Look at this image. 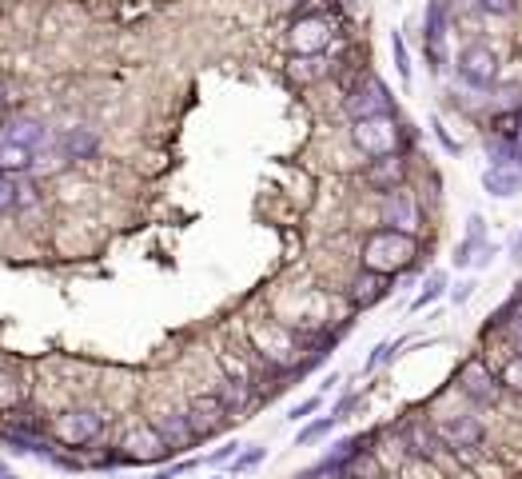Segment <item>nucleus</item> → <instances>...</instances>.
Listing matches in <instances>:
<instances>
[{
    "mask_svg": "<svg viewBox=\"0 0 522 479\" xmlns=\"http://www.w3.org/2000/svg\"><path fill=\"white\" fill-rule=\"evenodd\" d=\"M483 248H487V220H483L479 212H471V216H467V236H463V244H459L455 256H451L455 268H471Z\"/></svg>",
    "mask_w": 522,
    "mask_h": 479,
    "instance_id": "15",
    "label": "nucleus"
},
{
    "mask_svg": "<svg viewBox=\"0 0 522 479\" xmlns=\"http://www.w3.org/2000/svg\"><path fill=\"white\" fill-rule=\"evenodd\" d=\"M0 479H20V476H16V472H12L8 464H0Z\"/></svg>",
    "mask_w": 522,
    "mask_h": 479,
    "instance_id": "41",
    "label": "nucleus"
},
{
    "mask_svg": "<svg viewBox=\"0 0 522 479\" xmlns=\"http://www.w3.org/2000/svg\"><path fill=\"white\" fill-rule=\"evenodd\" d=\"M100 428H104V420H100V412H92V408H72V412H60V416L52 420V436H56L64 448H72V452H84V448L100 436Z\"/></svg>",
    "mask_w": 522,
    "mask_h": 479,
    "instance_id": "6",
    "label": "nucleus"
},
{
    "mask_svg": "<svg viewBox=\"0 0 522 479\" xmlns=\"http://www.w3.org/2000/svg\"><path fill=\"white\" fill-rule=\"evenodd\" d=\"M359 260H363V268H367V272H379V276H399V272H407V268L419 260V240H415V232L375 228V232H367Z\"/></svg>",
    "mask_w": 522,
    "mask_h": 479,
    "instance_id": "1",
    "label": "nucleus"
},
{
    "mask_svg": "<svg viewBox=\"0 0 522 479\" xmlns=\"http://www.w3.org/2000/svg\"><path fill=\"white\" fill-rule=\"evenodd\" d=\"M240 448H244V444H236V440H228V444H224L220 452H212V456H208L204 464H216V468H220V464H232V460L240 456Z\"/></svg>",
    "mask_w": 522,
    "mask_h": 479,
    "instance_id": "36",
    "label": "nucleus"
},
{
    "mask_svg": "<svg viewBox=\"0 0 522 479\" xmlns=\"http://www.w3.org/2000/svg\"><path fill=\"white\" fill-rule=\"evenodd\" d=\"M475 4H479V12H487V16H511L519 0H475Z\"/></svg>",
    "mask_w": 522,
    "mask_h": 479,
    "instance_id": "34",
    "label": "nucleus"
},
{
    "mask_svg": "<svg viewBox=\"0 0 522 479\" xmlns=\"http://www.w3.org/2000/svg\"><path fill=\"white\" fill-rule=\"evenodd\" d=\"M287 72H291V80L311 84V80H323V76L331 72V64H327V56H295V60L287 64Z\"/></svg>",
    "mask_w": 522,
    "mask_h": 479,
    "instance_id": "21",
    "label": "nucleus"
},
{
    "mask_svg": "<svg viewBox=\"0 0 522 479\" xmlns=\"http://www.w3.org/2000/svg\"><path fill=\"white\" fill-rule=\"evenodd\" d=\"M391 296V276H379V272H359L355 280H351V288H347V300H351V308H375L379 300H387Z\"/></svg>",
    "mask_w": 522,
    "mask_h": 479,
    "instance_id": "14",
    "label": "nucleus"
},
{
    "mask_svg": "<svg viewBox=\"0 0 522 479\" xmlns=\"http://www.w3.org/2000/svg\"><path fill=\"white\" fill-rule=\"evenodd\" d=\"M443 292H447V272H431V276H427V284H423V292L411 300V308H415V312H423V308H427V304H435Z\"/></svg>",
    "mask_w": 522,
    "mask_h": 479,
    "instance_id": "24",
    "label": "nucleus"
},
{
    "mask_svg": "<svg viewBox=\"0 0 522 479\" xmlns=\"http://www.w3.org/2000/svg\"><path fill=\"white\" fill-rule=\"evenodd\" d=\"M343 112H347L351 120H367V116H395V96H391V88H387L379 76H367V80H359V84L347 92Z\"/></svg>",
    "mask_w": 522,
    "mask_h": 479,
    "instance_id": "4",
    "label": "nucleus"
},
{
    "mask_svg": "<svg viewBox=\"0 0 522 479\" xmlns=\"http://www.w3.org/2000/svg\"><path fill=\"white\" fill-rule=\"evenodd\" d=\"M503 384H507L511 392H519L522 396V356H515V360L503 368Z\"/></svg>",
    "mask_w": 522,
    "mask_h": 479,
    "instance_id": "35",
    "label": "nucleus"
},
{
    "mask_svg": "<svg viewBox=\"0 0 522 479\" xmlns=\"http://www.w3.org/2000/svg\"><path fill=\"white\" fill-rule=\"evenodd\" d=\"M220 400L228 404V412H244L252 400V384L248 380H224L220 384Z\"/></svg>",
    "mask_w": 522,
    "mask_h": 479,
    "instance_id": "22",
    "label": "nucleus"
},
{
    "mask_svg": "<svg viewBox=\"0 0 522 479\" xmlns=\"http://www.w3.org/2000/svg\"><path fill=\"white\" fill-rule=\"evenodd\" d=\"M495 256H499V248H495V244H487V248L479 252V260H475V268H487V264H491Z\"/></svg>",
    "mask_w": 522,
    "mask_h": 479,
    "instance_id": "39",
    "label": "nucleus"
},
{
    "mask_svg": "<svg viewBox=\"0 0 522 479\" xmlns=\"http://www.w3.org/2000/svg\"><path fill=\"white\" fill-rule=\"evenodd\" d=\"M335 424H339V416H323V420H311L307 428H299L295 444H299V448H307V444H315V440L331 436V432H335Z\"/></svg>",
    "mask_w": 522,
    "mask_h": 479,
    "instance_id": "26",
    "label": "nucleus"
},
{
    "mask_svg": "<svg viewBox=\"0 0 522 479\" xmlns=\"http://www.w3.org/2000/svg\"><path fill=\"white\" fill-rule=\"evenodd\" d=\"M363 180L375 188V192H395V188H403V180H407V160L395 152V156H379V160H371L367 164V172H363Z\"/></svg>",
    "mask_w": 522,
    "mask_h": 479,
    "instance_id": "13",
    "label": "nucleus"
},
{
    "mask_svg": "<svg viewBox=\"0 0 522 479\" xmlns=\"http://www.w3.org/2000/svg\"><path fill=\"white\" fill-rule=\"evenodd\" d=\"M168 456H172V448H168V440L160 436L156 424H140L120 440V460L124 464H160Z\"/></svg>",
    "mask_w": 522,
    "mask_h": 479,
    "instance_id": "7",
    "label": "nucleus"
},
{
    "mask_svg": "<svg viewBox=\"0 0 522 479\" xmlns=\"http://www.w3.org/2000/svg\"><path fill=\"white\" fill-rule=\"evenodd\" d=\"M475 288H479V284H475V280H463V284H459V288H451V300H455V304H467V300H471V296H475Z\"/></svg>",
    "mask_w": 522,
    "mask_h": 479,
    "instance_id": "37",
    "label": "nucleus"
},
{
    "mask_svg": "<svg viewBox=\"0 0 522 479\" xmlns=\"http://www.w3.org/2000/svg\"><path fill=\"white\" fill-rule=\"evenodd\" d=\"M431 128H435V136H439V144H443V148H447L451 156H459V152H463V144H459V140H455V136H451V132L443 128V120H439V116H431Z\"/></svg>",
    "mask_w": 522,
    "mask_h": 479,
    "instance_id": "33",
    "label": "nucleus"
},
{
    "mask_svg": "<svg viewBox=\"0 0 522 479\" xmlns=\"http://www.w3.org/2000/svg\"><path fill=\"white\" fill-rule=\"evenodd\" d=\"M156 428H160V436L168 440V448L172 452H180V448H192L200 436H196V428H192V420H188V412H168V416H160L156 420Z\"/></svg>",
    "mask_w": 522,
    "mask_h": 479,
    "instance_id": "16",
    "label": "nucleus"
},
{
    "mask_svg": "<svg viewBox=\"0 0 522 479\" xmlns=\"http://www.w3.org/2000/svg\"><path fill=\"white\" fill-rule=\"evenodd\" d=\"M399 348H403L399 340H395V344H391V340H387V344H379V348H375V352L367 356V364H363V372H375V368H379V364H387V360H391V356H395Z\"/></svg>",
    "mask_w": 522,
    "mask_h": 479,
    "instance_id": "32",
    "label": "nucleus"
},
{
    "mask_svg": "<svg viewBox=\"0 0 522 479\" xmlns=\"http://www.w3.org/2000/svg\"><path fill=\"white\" fill-rule=\"evenodd\" d=\"M319 408H323V392H315V396H307L303 404H295V408L287 412V420H291V424H303V420H307V416H315Z\"/></svg>",
    "mask_w": 522,
    "mask_h": 479,
    "instance_id": "30",
    "label": "nucleus"
},
{
    "mask_svg": "<svg viewBox=\"0 0 522 479\" xmlns=\"http://www.w3.org/2000/svg\"><path fill=\"white\" fill-rule=\"evenodd\" d=\"M96 148H100V140H96L92 128H72V132L60 136V156H64L68 164H76V160H92Z\"/></svg>",
    "mask_w": 522,
    "mask_h": 479,
    "instance_id": "17",
    "label": "nucleus"
},
{
    "mask_svg": "<svg viewBox=\"0 0 522 479\" xmlns=\"http://www.w3.org/2000/svg\"><path fill=\"white\" fill-rule=\"evenodd\" d=\"M391 52H395L399 80H403V84H411V52H407V40H403V32H391Z\"/></svg>",
    "mask_w": 522,
    "mask_h": 479,
    "instance_id": "28",
    "label": "nucleus"
},
{
    "mask_svg": "<svg viewBox=\"0 0 522 479\" xmlns=\"http://www.w3.org/2000/svg\"><path fill=\"white\" fill-rule=\"evenodd\" d=\"M495 112H522V84L495 88V96H491V116H495Z\"/></svg>",
    "mask_w": 522,
    "mask_h": 479,
    "instance_id": "23",
    "label": "nucleus"
},
{
    "mask_svg": "<svg viewBox=\"0 0 522 479\" xmlns=\"http://www.w3.org/2000/svg\"><path fill=\"white\" fill-rule=\"evenodd\" d=\"M4 140H12V144H24V148H32L36 156L52 144V132L40 124V120H20V124H12L8 132H4Z\"/></svg>",
    "mask_w": 522,
    "mask_h": 479,
    "instance_id": "18",
    "label": "nucleus"
},
{
    "mask_svg": "<svg viewBox=\"0 0 522 479\" xmlns=\"http://www.w3.org/2000/svg\"><path fill=\"white\" fill-rule=\"evenodd\" d=\"M439 440H443L447 452L467 456V452H475V448L487 440V428H483V420H475V416H447V420L439 424Z\"/></svg>",
    "mask_w": 522,
    "mask_h": 479,
    "instance_id": "10",
    "label": "nucleus"
},
{
    "mask_svg": "<svg viewBox=\"0 0 522 479\" xmlns=\"http://www.w3.org/2000/svg\"><path fill=\"white\" fill-rule=\"evenodd\" d=\"M511 260H515V264H522V232L515 236V244H511Z\"/></svg>",
    "mask_w": 522,
    "mask_h": 479,
    "instance_id": "40",
    "label": "nucleus"
},
{
    "mask_svg": "<svg viewBox=\"0 0 522 479\" xmlns=\"http://www.w3.org/2000/svg\"><path fill=\"white\" fill-rule=\"evenodd\" d=\"M351 140L363 156L379 160V156H395L399 140H403V124L395 116H367V120H351Z\"/></svg>",
    "mask_w": 522,
    "mask_h": 479,
    "instance_id": "2",
    "label": "nucleus"
},
{
    "mask_svg": "<svg viewBox=\"0 0 522 479\" xmlns=\"http://www.w3.org/2000/svg\"><path fill=\"white\" fill-rule=\"evenodd\" d=\"M507 336H511V348L522 356V316H515V324L507 328Z\"/></svg>",
    "mask_w": 522,
    "mask_h": 479,
    "instance_id": "38",
    "label": "nucleus"
},
{
    "mask_svg": "<svg viewBox=\"0 0 522 479\" xmlns=\"http://www.w3.org/2000/svg\"><path fill=\"white\" fill-rule=\"evenodd\" d=\"M4 100H8V88H4V80H0V108H4Z\"/></svg>",
    "mask_w": 522,
    "mask_h": 479,
    "instance_id": "42",
    "label": "nucleus"
},
{
    "mask_svg": "<svg viewBox=\"0 0 522 479\" xmlns=\"http://www.w3.org/2000/svg\"><path fill=\"white\" fill-rule=\"evenodd\" d=\"M519 148H522V128H519Z\"/></svg>",
    "mask_w": 522,
    "mask_h": 479,
    "instance_id": "43",
    "label": "nucleus"
},
{
    "mask_svg": "<svg viewBox=\"0 0 522 479\" xmlns=\"http://www.w3.org/2000/svg\"><path fill=\"white\" fill-rule=\"evenodd\" d=\"M20 204V188H16V180L12 176H4L0 172V212H12Z\"/></svg>",
    "mask_w": 522,
    "mask_h": 479,
    "instance_id": "31",
    "label": "nucleus"
},
{
    "mask_svg": "<svg viewBox=\"0 0 522 479\" xmlns=\"http://www.w3.org/2000/svg\"><path fill=\"white\" fill-rule=\"evenodd\" d=\"M263 460H267V448H260V444H252L248 452H240L236 460H232V472L240 476V472H252V468H260Z\"/></svg>",
    "mask_w": 522,
    "mask_h": 479,
    "instance_id": "29",
    "label": "nucleus"
},
{
    "mask_svg": "<svg viewBox=\"0 0 522 479\" xmlns=\"http://www.w3.org/2000/svg\"><path fill=\"white\" fill-rule=\"evenodd\" d=\"M383 228H399V232L419 228V200H415V192L407 184L383 196Z\"/></svg>",
    "mask_w": 522,
    "mask_h": 479,
    "instance_id": "12",
    "label": "nucleus"
},
{
    "mask_svg": "<svg viewBox=\"0 0 522 479\" xmlns=\"http://www.w3.org/2000/svg\"><path fill=\"white\" fill-rule=\"evenodd\" d=\"M483 188H487V196L511 200V196L522 192V172L519 168H487L483 172Z\"/></svg>",
    "mask_w": 522,
    "mask_h": 479,
    "instance_id": "19",
    "label": "nucleus"
},
{
    "mask_svg": "<svg viewBox=\"0 0 522 479\" xmlns=\"http://www.w3.org/2000/svg\"><path fill=\"white\" fill-rule=\"evenodd\" d=\"M455 68H459V80L471 84V88H479V92H495L499 88V56L487 44L463 48L459 60H455Z\"/></svg>",
    "mask_w": 522,
    "mask_h": 479,
    "instance_id": "5",
    "label": "nucleus"
},
{
    "mask_svg": "<svg viewBox=\"0 0 522 479\" xmlns=\"http://www.w3.org/2000/svg\"><path fill=\"white\" fill-rule=\"evenodd\" d=\"M459 392H463L471 404H479V408H491V404H499V400H503L507 384H503V376H499V372H495L487 360L471 356V360L459 368Z\"/></svg>",
    "mask_w": 522,
    "mask_h": 479,
    "instance_id": "3",
    "label": "nucleus"
},
{
    "mask_svg": "<svg viewBox=\"0 0 522 479\" xmlns=\"http://www.w3.org/2000/svg\"><path fill=\"white\" fill-rule=\"evenodd\" d=\"M515 316H522V284L515 288V296L491 316V324H487V332H499V328H511L515 324Z\"/></svg>",
    "mask_w": 522,
    "mask_h": 479,
    "instance_id": "27",
    "label": "nucleus"
},
{
    "mask_svg": "<svg viewBox=\"0 0 522 479\" xmlns=\"http://www.w3.org/2000/svg\"><path fill=\"white\" fill-rule=\"evenodd\" d=\"M331 36H335L331 20H323V16H299L291 24V32H287V44H291L295 56H323L327 44H331Z\"/></svg>",
    "mask_w": 522,
    "mask_h": 479,
    "instance_id": "8",
    "label": "nucleus"
},
{
    "mask_svg": "<svg viewBox=\"0 0 522 479\" xmlns=\"http://www.w3.org/2000/svg\"><path fill=\"white\" fill-rule=\"evenodd\" d=\"M423 52L431 60L435 72H443L451 64L447 56V0H431L427 16H423Z\"/></svg>",
    "mask_w": 522,
    "mask_h": 479,
    "instance_id": "9",
    "label": "nucleus"
},
{
    "mask_svg": "<svg viewBox=\"0 0 522 479\" xmlns=\"http://www.w3.org/2000/svg\"><path fill=\"white\" fill-rule=\"evenodd\" d=\"M220 479H224V476H220Z\"/></svg>",
    "mask_w": 522,
    "mask_h": 479,
    "instance_id": "44",
    "label": "nucleus"
},
{
    "mask_svg": "<svg viewBox=\"0 0 522 479\" xmlns=\"http://www.w3.org/2000/svg\"><path fill=\"white\" fill-rule=\"evenodd\" d=\"M24 404V384L8 372H0V412H16Z\"/></svg>",
    "mask_w": 522,
    "mask_h": 479,
    "instance_id": "25",
    "label": "nucleus"
},
{
    "mask_svg": "<svg viewBox=\"0 0 522 479\" xmlns=\"http://www.w3.org/2000/svg\"><path fill=\"white\" fill-rule=\"evenodd\" d=\"M188 420H192L196 436L208 440V436H216V432L232 420V412H228V404L220 400V392H208V396H196V400L188 404Z\"/></svg>",
    "mask_w": 522,
    "mask_h": 479,
    "instance_id": "11",
    "label": "nucleus"
},
{
    "mask_svg": "<svg viewBox=\"0 0 522 479\" xmlns=\"http://www.w3.org/2000/svg\"><path fill=\"white\" fill-rule=\"evenodd\" d=\"M28 168H36V152L24 148V144L0 140V172H4V176H16V172H28Z\"/></svg>",
    "mask_w": 522,
    "mask_h": 479,
    "instance_id": "20",
    "label": "nucleus"
}]
</instances>
